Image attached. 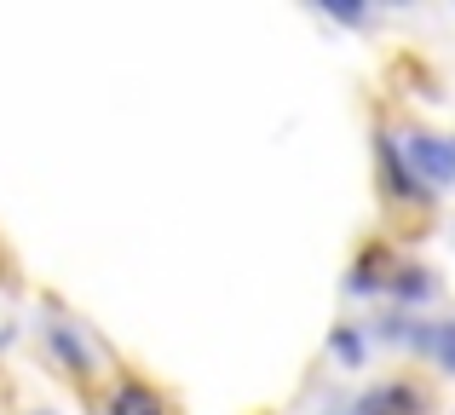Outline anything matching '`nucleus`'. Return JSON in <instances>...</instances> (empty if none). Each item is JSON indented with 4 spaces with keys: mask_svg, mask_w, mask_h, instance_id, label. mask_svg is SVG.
Instances as JSON below:
<instances>
[{
    "mask_svg": "<svg viewBox=\"0 0 455 415\" xmlns=\"http://www.w3.org/2000/svg\"><path fill=\"white\" fill-rule=\"evenodd\" d=\"M403 150V162L415 168V180L427 185V191H455V139L444 133H427V127H403V133H392Z\"/></svg>",
    "mask_w": 455,
    "mask_h": 415,
    "instance_id": "1",
    "label": "nucleus"
},
{
    "mask_svg": "<svg viewBox=\"0 0 455 415\" xmlns=\"http://www.w3.org/2000/svg\"><path fill=\"white\" fill-rule=\"evenodd\" d=\"M375 162H380V191H387V203H403V208H427L433 203V191L415 180V168L403 162V150H398L392 133H375Z\"/></svg>",
    "mask_w": 455,
    "mask_h": 415,
    "instance_id": "2",
    "label": "nucleus"
},
{
    "mask_svg": "<svg viewBox=\"0 0 455 415\" xmlns=\"http://www.w3.org/2000/svg\"><path fill=\"white\" fill-rule=\"evenodd\" d=\"M421 381H410V375H392V381H375L363 398H357V415H427Z\"/></svg>",
    "mask_w": 455,
    "mask_h": 415,
    "instance_id": "3",
    "label": "nucleus"
},
{
    "mask_svg": "<svg viewBox=\"0 0 455 415\" xmlns=\"http://www.w3.org/2000/svg\"><path fill=\"white\" fill-rule=\"evenodd\" d=\"M387 277H392L387 248H380V243H369L363 254L352 259V271H346V283H340V289L352 294V300H369V294H380V289H387Z\"/></svg>",
    "mask_w": 455,
    "mask_h": 415,
    "instance_id": "4",
    "label": "nucleus"
},
{
    "mask_svg": "<svg viewBox=\"0 0 455 415\" xmlns=\"http://www.w3.org/2000/svg\"><path fill=\"white\" fill-rule=\"evenodd\" d=\"M387 294L403 306V312H415V306H427V300L438 294V277H433L427 266H410V259H403V266H392V277H387Z\"/></svg>",
    "mask_w": 455,
    "mask_h": 415,
    "instance_id": "5",
    "label": "nucleus"
},
{
    "mask_svg": "<svg viewBox=\"0 0 455 415\" xmlns=\"http://www.w3.org/2000/svg\"><path fill=\"white\" fill-rule=\"evenodd\" d=\"M46 347H52L58 358H64V370H69V375H92V347L76 335V323L52 317V323H46Z\"/></svg>",
    "mask_w": 455,
    "mask_h": 415,
    "instance_id": "6",
    "label": "nucleus"
},
{
    "mask_svg": "<svg viewBox=\"0 0 455 415\" xmlns=\"http://www.w3.org/2000/svg\"><path fill=\"white\" fill-rule=\"evenodd\" d=\"M110 415H167V404H162V393H150L145 381H116Z\"/></svg>",
    "mask_w": 455,
    "mask_h": 415,
    "instance_id": "7",
    "label": "nucleus"
},
{
    "mask_svg": "<svg viewBox=\"0 0 455 415\" xmlns=\"http://www.w3.org/2000/svg\"><path fill=\"white\" fill-rule=\"evenodd\" d=\"M329 352H334V363H340V370H363V363H369V329H357V323H334Z\"/></svg>",
    "mask_w": 455,
    "mask_h": 415,
    "instance_id": "8",
    "label": "nucleus"
},
{
    "mask_svg": "<svg viewBox=\"0 0 455 415\" xmlns=\"http://www.w3.org/2000/svg\"><path fill=\"white\" fill-rule=\"evenodd\" d=\"M433 363L455 381V317H438L433 323Z\"/></svg>",
    "mask_w": 455,
    "mask_h": 415,
    "instance_id": "9",
    "label": "nucleus"
},
{
    "mask_svg": "<svg viewBox=\"0 0 455 415\" xmlns=\"http://www.w3.org/2000/svg\"><path fill=\"white\" fill-rule=\"evenodd\" d=\"M323 12H329L334 23H352V29H369V23H375V12H369V6H323Z\"/></svg>",
    "mask_w": 455,
    "mask_h": 415,
    "instance_id": "10",
    "label": "nucleus"
},
{
    "mask_svg": "<svg viewBox=\"0 0 455 415\" xmlns=\"http://www.w3.org/2000/svg\"><path fill=\"white\" fill-rule=\"evenodd\" d=\"M334 415H357V410H334Z\"/></svg>",
    "mask_w": 455,
    "mask_h": 415,
    "instance_id": "11",
    "label": "nucleus"
},
{
    "mask_svg": "<svg viewBox=\"0 0 455 415\" xmlns=\"http://www.w3.org/2000/svg\"><path fill=\"white\" fill-rule=\"evenodd\" d=\"M35 415H52V410H35Z\"/></svg>",
    "mask_w": 455,
    "mask_h": 415,
    "instance_id": "12",
    "label": "nucleus"
},
{
    "mask_svg": "<svg viewBox=\"0 0 455 415\" xmlns=\"http://www.w3.org/2000/svg\"><path fill=\"white\" fill-rule=\"evenodd\" d=\"M450 139H455V133H450Z\"/></svg>",
    "mask_w": 455,
    "mask_h": 415,
    "instance_id": "13",
    "label": "nucleus"
}]
</instances>
